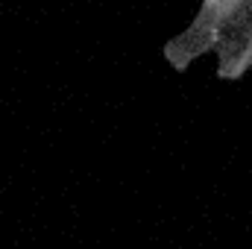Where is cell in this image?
I'll use <instances>...</instances> for the list:
<instances>
[{"label": "cell", "instance_id": "obj_1", "mask_svg": "<svg viewBox=\"0 0 252 249\" xmlns=\"http://www.w3.org/2000/svg\"><path fill=\"white\" fill-rule=\"evenodd\" d=\"M214 53L220 79H241L252 67V0H220Z\"/></svg>", "mask_w": 252, "mask_h": 249}, {"label": "cell", "instance_id": "obj_2", "mask_svg": "<svg viewBox=\"0 0 252 249\" xmlns=\"http://www.w3.org/2000/svg\"><path fill=\"white\" fill-rule=\"evenodd\" d=\"M217 18H220V0H202L193 21L179 35H173L164 44V50H161L164 62L176 73H185L196 59H202L205 53L214 50V44H217Z\"/></svg>", "mask_w": 252, "mask_h": 249}]
</instances>
